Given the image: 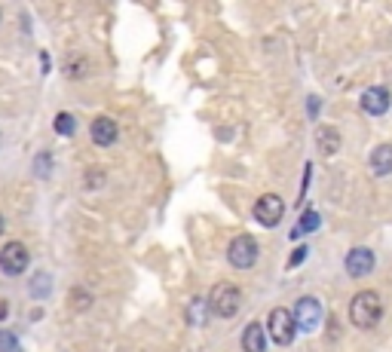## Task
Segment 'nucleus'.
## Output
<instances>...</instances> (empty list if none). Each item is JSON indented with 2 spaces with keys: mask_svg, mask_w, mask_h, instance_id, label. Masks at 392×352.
<instances>
[{
  "mask_svg": "<svg viewBox=\"0 0 392 352\" xmlns=\"http://www.w3.org/2000/svg\"><path fill=\"white\" fill-rule=\"evenodd\" d=\"M383 316V303L377 297V291H358L350 301V322L358 331H371Z\"/></svg>",
  "mask_w": 392,
  "mask_h": 352,
  "instance_id": "obj_1",
  "label": "nucleus"
},
{
  "mask_svg": "<svg viewBox=\"0 0 392 352\" xmlns=\"http://www.w3.org/2000/svg\"><path fill=\"white\" fill-rule=\"evenodd\" d=\"M239 306H243V291L233 282H218L212 288V294H208V310L221 318H233L239 312Z\"/></svg>",
  "mask_w": 392,
  "mask_h": 352,
  "instance_id": "obj_2",
  "label": "nucleus"
},
{
  "mask_svg": "<svg viewBox=\"0 0 392 352\" xmlns=\"http://www.w3.org/2000/svg\"><path fill=\"white\" fill-rule=\"evenodd\" d=\"M267 328H270V340L279 343V347H289L294 340V331H297V322H294V312L285 310V306H276L267 318Z\"/></svg>",
  "mask_w": 392,
  "mask_h": 352,
  "instance_id": "obj_3",
  "label": "nucleus"
},
{
  "mask_svg": "<svg viewBox=\"0 0 392 352\" xmlns=\"http://www.w3.org/2000/svg\"><path fill=\"white\" fill-rule=\"evenodd\" d=\"M322 318H325V312L316 297H300V301L294 303V322H297V328L306 331V334H313V331L322 325Z\"/></svg>",
  "mask_w": 392,
  "mask_h": 352,
  "instance_id": "obj_4",
  "label": "nucleus"
},
{
  "mask_svg": "<svg viewBox=\"0 0 392 352\" xmlns=\"http://www.w3.org/2000/svg\"><path fill=\"white\" fill-rule=\"evenodd\" d=\"M227 260H230L236 270H252L258 264V242L252 236H236L227 249Z\"/></svg>",
  "mask_w": 392,
  "mask_h": 352,
  "instance_id": "obj_5",
  "label": "nucleus"
},
{
  "mask_svg": "<svg viewBox=\"0 0 392 352\" xmlns=\"http://www.w3.org/2000/svg\"><path fill=\"white\" fill-rule=\"evenodd\" d=\"M28 264H31V254L22 242L3 245V251H0V270H3L6 276H22V273L28 270Z\"/></svg>",
  "mask_w": 392,
  "mask_h": 352,
  "instance_id": "obj_6",
  "label": "nucleus"
},
{
  "mask_svg": "<svg viewBox=\"0 0 392 352\" xmlns=\"http://www.w3.org/2000/svg\"><path fill=\"white\" fill-rule=\"evenodd\" d=\"M282 214H285V202L276 193H267V197H260L254 202V221L264 227H276L282 221Z\"/></svg>",
  "mask_w": 392,
  "mask_h": 352,
  "instance_id": "obj_7",
  "label": "nucleus"
},
{
  "mask_svg": "<svg viewBox=\"0 0 392 352\" xmlns=\"http://www.w3.org/2000/svg\"><path fill=\"white\" fill-rule=\"evenodd\" d=\"M358 104H362L365 114L383 116V114L389 110V104H392V95H389L387 86H368V89L362 92V99H358Z\"/></svg>",
  "mask_w": 392,
  "mask_h": 352,
  "instance_id": "obj_8",
  "label": "nucleus"
},
{
  "mask_svg": "<svg viewBox=\"0 0 392 352\" xmlns=\"http://www.w3.org/2000/svg\"><path fill=\"white\" fill-rule=\"evenodd\" d=\"M346 273L356 279L362 276H371L374 273V251L371 249H352L346 254Z\"/></svg>",
  "mask_w": 392,
  "mask_h": 352,
  "instance_id": "obj_9",
  "label": "nucleus"
},
{
  "mask_svg": "<svg viewBox=\"0 0 392 352\" xmlns=\"http://www.w3.org/2000/svg\"><path fill=\"white\" fill-rule=\"evenodd\" d=\"M89 135H93V141L98 147H110L117 141V135H120V129H117V123L110 116H98L93 123V129H89Z\"/></svg>",
  "mask_w": 392,
  "mask_h": 352,
  "instance_id": "obj_10",
  "label": "nucleus"
},
{
  "mask_svg": "<svg viewBox=\"0 0 392 352\" xmlns=\"http://www.w3.org/2000/svg\"><path fill=\"white\" fill-rule=\"evenodd\" d=\"M368 166H371V172H374L377 178L392 175V144H377L368 156Z\"/></svg>",
  "mask_w": 392,
  "mask_h": 352,
  "instance_id": "obj_11",
  "label": "nucleus"
},
{
  "mask_svg": "<svg viewBox=\"0 0 392 352\" xmlns=\"http://www.w3.org/2000/svg\"><path fill=\"white\" fill-rule=\"evenodd\" d=\"M316 147L322 156H334L341 151V132H337L334 126H319L316 132Z\"/></svg>",
  "mask_w": 392,
  "mask_h": 352,
  "instance_id": "obj_12",
  "label": "nucleus"
},
{
  "mask_svg": "<svg viewBox=\"0 0 392 352\" xmlns=\"http://www.w3.org/2000/svg\"><path fill=\"white\" fill-rule=\"evenodd\" d=\"M243 352H267V334L258 322H252L243 331Z\"/></svg>",
  "mask_w": 392,
  "mask_h": 352,
  "instance_id": "obj_13",
  "label": "nucleus"
},
{
  "mask_svg": "<svg viewBox=\"0 0 392 352\" xmlns=\"http://www.w3.org/2000/svg\"><path fill=\"white\" fill-rule=\"evenodd\" d=\"M313 230H319V212H304L300 214V224L291 230V236H300V233H313Z\"/></svg>",
  "mask_w": 392,
  "mask_h": 352,
  "instance_id": "obj_14",
  "label": "nucleus"
},
{
  "mask_svg": "<svg viewBox=\"0 0 392 352\" xmlns=\"http://www.w3.org/2000/svg\"><path fill=\"white\" fill-rule=\"evenodd\" d=\"M49 288H52V282H49L47 273H37V276L31 279V294H34V297H47Z\"/></svg>",
  "mask_w": 392,
  "mask_h": 352,
  "instance_id": "obj_15",
  "label": "nucleus"
},
{
  "mask_svg": "<svg viewBox=\"0 0 392 352\" xmlns=\"http://www.w3.org/2000/svg\"><path fill=\"white\" fill-rule=\"evenodd\" d=\"M56 132L64 135V138H68V135H74L77 132V120L71 114H58L56 116Z\"/></svg>",
  "mask_w": 392,
  "mask_h": 352,
  "instance_id": "obj_16",
  "label": "nucleus"
},
{
  "mask_svg": "<svg viewBox=\"0 0 392 352\" xmlns=\"http://www.w3.org/2000/svg\"><path fill=\"white\" fill-rule=\"evenodd\" d=\"M49 168H52V156H49V153H40V156H37V162H34L37 178H47Z\"/></svg>",
  "mask_w": 392,
  "mask_h": 352,
  "instance_id": "obj_17",
  "label": "nucleus"
},
{
  "mask_svg": "<svg viewBox=\"0 0 392 352\" xmlns=\"http://www.w3.org/2000/svg\"><path fill=\"white\" fill-rule=\"evenodd\" d=\"M0 352H22V347H19V340L12 334L0 331Z\"/></svg>",
  "mask_w": 392,
  "mask_h": 352,
  "instance_id": "obj_18",
  "label": "nucleus"
},
{
  "mask_svg": "<svg viewBox=\"0 0 392 352\" xmlns=\"http://www.w3.org/2000/svg\"><path fill=\"white\" fill-rule=\"evenodd\" d=\"M77 297H71V306H77V310H83V306H89V294L86 291H74Z\"/></svg>",
  "mask_w": 392,
  "mask_h": 352,
  "instance_id": "obj_19",
  "label": "nucleus"
},
{
  "mask_svg": "<svg viewBox=\"0 0 392 352\" xmlns=\"http://www.w3.org/2000/svg\"><path fill=\"white\" fill-rule=\"evenodd\" d=\"M191 322H193V325H202V322H206V318H202V303H193V306H191Z\"/></svg>",
  "mask_w": 392,
  "mask_h": 352,
  "instance_id": "obj_20",
  "label": "nucleus"
},
{
  "mask_svg": "<svg viewBox=\"0 0 392 352\" xmlns=\"http://www.w3.org/2000/svg\"><path fill=\"white\" fill-rule=\"evenodd\" d=\"M304 257H306V245H300V249H297V251H294L291 257H289V266H297Z\"/></svg>",
  "mask_w": 392,
  "mask_h": 352,
  "instance_id": "obj_21",
  "label": "nucleus"
},
{
  "mask_svg": "<svg viewBox=\"0 0 392 352\" xmlns=\"http://www.w3.org/2000/svg\"><path fill=\"white\" fill-rule=\"evenodd\" d=\"M6 312H10V303L0 301V318H6Z\"/></svg>",
  "mask_w": 392,
  "mask_h": 352,
  "instance_id": "obj_22",
  "label": "nucleus"
},
{
  "mask_svg": "<svg viewBox=\"0 0 392 352\" xmlns=\"http://www.w3.org/2000/svg\"><path fill=\"white\" fill-rule=\"evenodd\" d=\"M3 227H6V224H3V214H0V233H3Z\"/></svg>",
  "mask_w": 392,
  "mask_h": 352,
  "instance_id": "obj_23",
  "label": "nucleus"
}]
</instances>
